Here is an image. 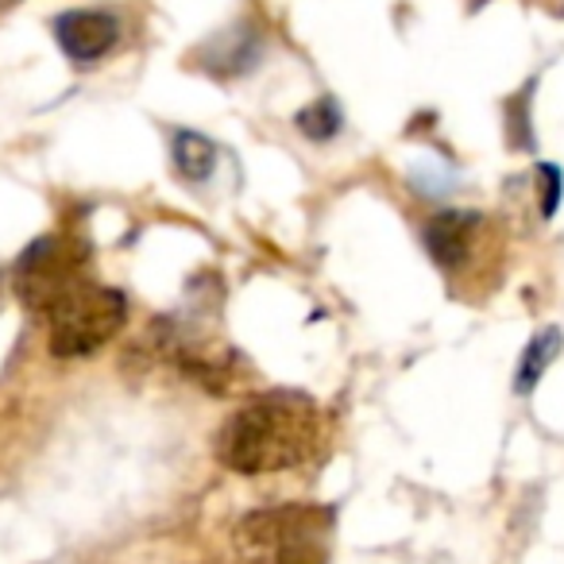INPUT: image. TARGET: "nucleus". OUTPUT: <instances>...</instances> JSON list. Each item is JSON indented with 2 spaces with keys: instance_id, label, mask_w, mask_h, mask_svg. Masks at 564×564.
<instances>
[{
  "instance_id": "obj_4",
  "label": "nucleus",
  "mask_w": 564,
  "mask_h": 564,
  "mask_svg": "<svg viewBox=\"0 0 564 564\" xmlns=\"http://www.w3.org/2000/svg\"><path fill=\"white\" fill-rule=\"evenodd\" d=\"M82 282V248L63 236H43L17 259V294L35 314L51 317V310Z\"/></svg>"
},
{
  "instance_id": "obj_1",
  "label": "nucleus",
  "mask_w": 564,
  "mask_h": 564,
  "mask_svg": "<svg viewBox=\"0 0 564 564\" xmlns=\"http://www.w3.org/2000/svg\"><path fill=\"white\" fill-rule=\"evenodd\" d=\"M322 441L317 410L302 394H259L248 399L217 433V460L236 476L299 468Z\"/></svg>"
},
{
  "instance_id": "obj_5",
  "label": "nucleus",
  "mask_w": 564,
  "mask_h": 564,
  "mask_svg": "<svg viewBox=\"0 0 564 564\" xmlns=\"http://www.w3.org/2000/svg\"><path fill=\"white\" fill-rule=\"evenodd\" d=\"M55 40L63 55L78 66H94L120 43V20L101 9H74L55 20Z\"/></svg>"
},
{
  "instance_id": "obj_6",
  "label": "nucleus",
  "mask_w": 564,
  "mask_h": 564,
  "mask_svg": "<svg viewBox=\"0 0 564 564\" xmlns=\"http://www.w3.org/2000/svg\"><path fill=\"white\" fill-rule=\"evenodd\" d=\"M479 220L484 217H476V213H460V209L430 217L422 240H425V251H430L433 263L445 267V271H456V267L471 256V248H476Z\"/></svg>"
},
{
  "instance_id": "obj_2",
  "label": "nucleus",
  "mask_w": 564,
  "mask_h": 564,
  "mask_svg": "<svg viewBox=\"0 0 564 564\" xmlns=\"http://www.w3.org/2000/svg\"><path fill=\"white\" fill-rule=\"evenodd\" d=\"M329 514L314 507L256 510L236 525V549L251 564H322V533Z\"/></svg>"
},
{
  "instance_id": "obj_8",
  "label": "nucleus",
  "mask_w": 564,
  "mask_h": 564,
  "mask_svg": "<svg viewBox=\"0 0 564 564\" xmlns=\"http://www.w3.org/2000/svg\"><path fill=\"white\" fill-rule=\"evenodd\" d=\"M171 155H174L178 178L189 182V186H202V182H209L213 171H217V148H213V140H205L202 132H189V128L174 132Z\"/></svg>"
},
{
  "instance_id": "obj_10",
  "label": "nucleus",
  "mask_w": 564,
  "mask_h": 564,
  "mask_svg": "<svg viewBox=\"0 0 564 564\" xmlns=\"http://www.w3.org/2000/svg\"><path fill=\"white\" fill-rule=\"evenodd\" d=\"M294 124L314 143H329L333 135L340 132V124H345V112H340L337 97H317V101H310L306 109L294 117Z\"/></svg>"
},
{
  "instance_id": "obj_12",
  "label": "nucleus",
  "mask_w": 564,
  "mask_h": 564,
  "mask_svg": "<svg viewBox=\"0 0 564 564\" xmlns=\"http://www.w3.org/2000/svg\"><path fill=\"white\" fill-rule=\"evenodd\" d=\"M507 128H510V143L514 148H533L530 140V94H518L507 105Z\"/></svg>"
},
{
  "instance_id": "obj_11",
  "label": "nucleus",
  "mask_w": 564,
  "mask_h": 564,
  "mask_svg": "<svg viewBox=\"0 0 564 564\" xmlns=\"http://www.w3.org/2000/svg\"><path fill=\"white\" fill-rule=\"evenodd\" d=\"M538 178H541V217L553 220L564 197V171L556 163H538Z\"/></svg>"
},
{
  "instance_id": "obj_7",
  "label": "nucleus",
  "mask_w": 564,
  "mask_h": 564,
  "mask_svg": "<svg viewBox=\"0 0 564 564\" xmlns=\"http://www.w3.org/2000/svg\"><path fill=\"white\" fill-rule=\"evenodd\" d=\"M197 58H202L205 70L217 74V78H236V74L256 70V63L263 58V43H259V35L236 28V32L213 35V40L197 51Z\"/></svg>"
},
{
  "instance_id": "obj_9",
  "label": "nucleus",
  "mask_w": 564,
  "mask_h": 564,
  "mask_svg": "<svg viewBox=\"0 0 564 564\" xmlns=\"http://www.w3.org/2000/svg\"><path fill=\"white\" fill-rule=\"evenodd\" d=\"M561 329H541L533 333V340L525 345L522 360H518V371H514V391L518 394H530L533 387L541 383V376L549 371V364L561 356Z\"/></svg>"
},
{
  "instance_id": "obj_3",
  "label": "nucleus",
  "mask_w": 564,
  "mask_h": 564,
  "mask_svg": "<svg viewBox=\"0 0 564 564\" xmlns=\"http://www.w3.org/2000/svg\"><path fill=\"white\" fill-rule=\"evenodd\" d=\"M128 322V299L112 286L82 282L51 310V352L63 360H78L105 348Z\"/></svg>"
}]
</instances>
